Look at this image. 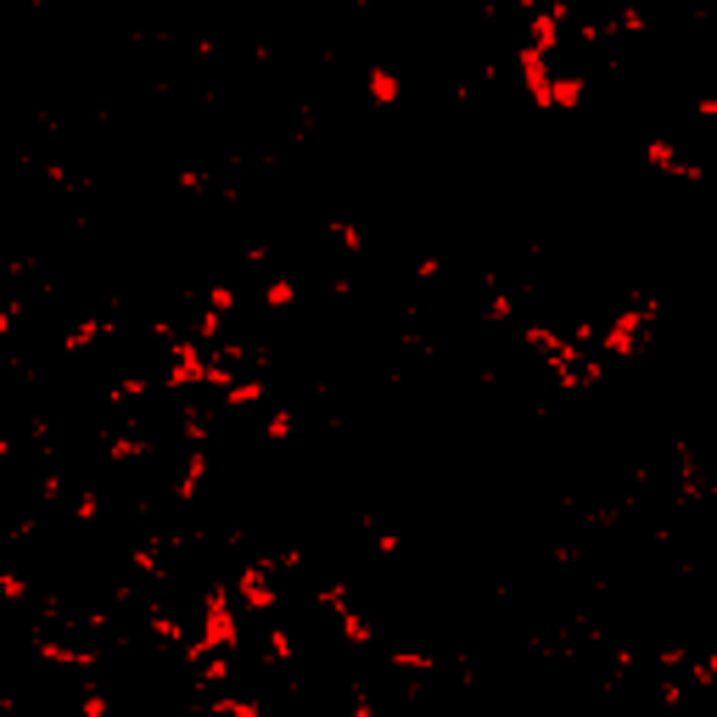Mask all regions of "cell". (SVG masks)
I'll use <instances>...</instances> for the list:
<instances>
[{
	"label": "cell",
	"instance_id": "1",
	"mask_svg": "<svg viewBox=\"0 0 717 717\" xmlns=\"http://www.w3.org/2000/svg\"><path fill=\"white\" fill-rule=\"evenodd\" d=\"M213 482V454L208 443H180V471H174L169 493L174 505H191V499H202V488Z\"/></svg>",
	"mask_w": 717,
	"mask_h": 717
},
{
	"label": "cell",
	"instance_id": "2",
	"mask_svg": "<svg viewBox=\"0 0 717 717\" xmlns=\"http://www.w3.org/2000/svg\"><path fill=\"white\" fill-rule=\"evenodd\" d=\"M510 68H516L527 101H533L538 113H549V79H555V57H544V51H533V45H516V51H510Z\"/></svg>",
	"mask_w": 717,
	"mask_h": 717
},
{
	"label": "cell",
	"instance_id": "3",
	"mask_svg": "<svg viewBox=\"0 0 717 717\" xmlns=\"http://www.w3.org/2000/svg\"><path fill=\"white\" fill-rule=\"evenodd\" d=\"M34 656H40L45 667H79V673H96V667H101V650L96 645H68L57 628L34 633Z\"/></svg>",
	"mask_w": 717,
	"mask_h": 717
},
{
	"label": "cell",
	"instance_id": "4",
	"mask_svg": "<svg viewBox=\"0 0 717 717\" xmlns=\"http://www.w3.org/2000/svg\"><path fill=\"white\" fill-rule=\"evenodd\" d=\"M645 163L661 180H701V163H689L673 135H645Z\"/></svg>",
	"mask_w": 717,
	"mask_h": 717
},
{
	"label": "cell",
	"instance_id": "5",
	"mask_svg": "<svg viewBox=\"0 0 717 717\" xmlns=\"http://www.w3.org/2000/svg\"><path fill=\"white\" fill-rule=\"evenodd\" d=\"M583 101H589V79L577 68H555V79H549V113H583Z\"/></svg>",
	"mask_w": 717,
	"mask_h": 717
},
{
	"label": "cell",
	"instance_id": "6",
	"mask_svg": "<svg viewBox=\"0 0 717 717\" xmlns=\"http://www.w3.org/2000/svg\"><path fill=\"white\" fill-rule=\"evenodd\" d=\"M365 101L370 107H398L404 101V73L393 62H370L365 68Z\"/></svg>",
	"mask_w": 717,
	"mask_h": 717
},
{
	"label": "cell",
	"instance_id": "7",
	"mask_svg": "<svg viewBox=\"0 0 717 717\" xmlns=\"http://www.w3.org/2000/svg\"><path fill=\"white\" fill-rule=\"evenodd\" d=\"M297 303H303L297 275H269V281H264V314H292Z\"/></svg>",
	"mask_w": 717,
	"mask_h": 717
},
{
	"label": "cell",
	"instance_id": "8",
	"mask_svg": "<svg viewBox=\"0 0 717 717\" xmlns=\"http://www.w3.org/2000/svg\"><path fill=\"white\" fill-rule=\"evenodd\" d=\"M387 667L409 673V678H426V673H437V656L432 650H415V645H398V650H387Z\"/></svg>",
	"mask_w": 717,
	"mask_h": 717
},
{
	"label": "cell",
	"instance_id": "9",
	"mask_svg": "<svg viewBox=\"0 0 717 717\" xmlns=\"http://www.w3.org/2000/svg\"><path fill=\"white\" fill-rule=\"evenodd\" d=\"M264 437H269V443H292V437H297V409L292 404H269Z\"/></svg>",
	"mask_w": 717,
	"mask_h": 717
},
{
	"label": "cell",
	"instance_id": "10",
	"mask_svg": "<svg viewBox=\"0 0 717 717\" xmlns=\"http://www.w3.org/2000/svg\"><path fill=\"white\" fill-rule=\"evenodd\" d=\"M236 303H241V292L230 281H208V286H202V309H213V314H225V320H230Z\"/></svg>",
	"mask_w": 717,
	"mask_h": 717
},
{
	"label": "cell",
	"instance_id": "11",
	"mask_svg": "<svg viewBox=\"0 0 717 717\" xmlns=\"http://www.w3.org/2000/svg\"><path fill=\"white\" fill-rule=\"evenodd\" d=\"M0 600H6V605H29L34 600V583L17 572V566H6V572H0Z\"/></svg>",
	"mask_w": 717,
	"mask_h": 717
},
{
	"label": "cell",
	"instance_id": "12",
	"mask_svg": "<svg viewBox=\"0 0 717 717\" xmlns=\"http://www.w3.org/2000/svg\"><path fill=\"white\" fill-rule=\"evenodd\" d=\"M73 521H79V527H96L101 521V493L96 488H73Z\"/></svg>",
	"mask_w": 717,
	"mask_h": 717
},
{
	"label": "cell",
	"instance_id": "13",
	"mask_svg": "<svg viewBox=\"0 0 717 717\" xmlns=\"http://www.w3.org/2000/svg\"><path fill=\"white\" fill-rule=\"evenodd\" d=\"M684 667H689V684H695V689L717 684V656H712V650H701V656H684Z\"/></svg>",
	"mask_w": 717,
	"mask_h": 717
},
{
	"label": "cell",
	"instance_id": "14",
	"mask_svg": "<svg viewBox=\"0 0 717 717\" xmlns=\"http://www.w3.org/2000/svg\"><path fill=\"white\" fill-rule=\"evenodd\" d=\"M79 712H85V717H107V712H113V695L96 689V684H85V689H79Z\"/></svg>",
	"mask_w": 717,
	"mask_h": 717
},
{
	"label": "cell",
	"instance_id": "15",
	"mask_svg": "<svg viewBox=\"0 0 717 717\" xmlns=\"http://www.w3.org/2000/svg\"><path fill=\"white\" fill-rule=\"evenodd\" d=\"M174 180H180V191H185V197H202V191H208V174H202V169H180Z\"/></svg>",
	"mask_w": 717,
	"mask_h": 717
},
{
	"label": "cell",
	"instance_id": "16",
	"mask_svg": "<svg viewBox=\"0 0 717 717\" xmlns=\"http://www.w3.org/2000/svg\"><path fill=\"white\" fill-rule=\"evenodd\" d=\"M398 549H404V538L398 533H376V555L381 561H398Z\"/></svg>",
	"mask_w": 717,
	"mask_h": 717
},
{
	"label": "cell",
	"instance_id": "17",
	"mask_svg": "<svg viewBox=\"0 0 717 717\" xmlns=\"http://www.w3.org/2000/svg\"><path fill=\"white\" fill-rule=\"evenodd\" d=\"M695 118H701V124H712V118H717V96H695Z\"/></svg>",
	"mask_w": 717,
	"mask_h": 717
},
{
	"label": "cell",
	"instance_id": "18",
	"mask_svg": "<svg viewBox=\"0 0 717 717\" xmlns=\"http://www.w3.org/2000/svg\"><path fill=\"white\" fill-rule=\"evenodd\" d=\"M12 449H17V443H12V437H6V432H0V465L12 460Z\"/></svg>",
	"mask_w": 717,
	"mask_h": 717
}]
</instances>
